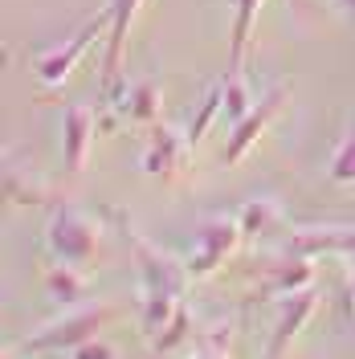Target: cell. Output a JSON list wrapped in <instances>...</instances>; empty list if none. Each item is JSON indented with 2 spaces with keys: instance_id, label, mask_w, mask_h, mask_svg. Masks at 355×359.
I'll use <instances>...</instances> for the list:
<instances>
[{
  "instance_id": "obj_1",
  "label": "cell",
  "mask_w": 355,
  "mask_h": 359,
  "mask_svg": "<svg viewBox=\"0 0 355 359\" xmlns=\"http://www.w3.org/2000/svg\"><path fill=\"white\" fill-rule=\"evenodd\" d=\"M111 17L114 13H111V4H107V8H102L90 25H82L69 41H62L58 49H49V53H41V57H37V74H41V82H62L69 69H74V62L86 53V45H94L98 41V33L111 29Z\"/></svg>"
},
{
  "instance_id": "obj_2",
  "label": "cell",
  "mask_w": 355,
  "mask_h": 359,
  "mask_svg": "<svg viewBox=\"0 0 355 359\" xmlns=\"http://www.w3.org/2000/svg\"><path fill=\"white\" fill-rule=\"evenodd\" d=\"M139 4L143 0H111V53H107V78H114L119 74V57H123V41H127V29H131L135 13H139Z\"/></svg>"
},
{
  "instance_id": "obj_3",
  "label": "cell",
  "mask_w": 355,
  "mask_h": 359,
  "mask_svg": "<svg viewBox=\"0 0 355 359\" xmlns=\"http://www.w3.org/2000/svg\"><path fill=\"white\" fill-rule=\"evenodd\" d=\"M86 143H90V111L86 107H69L66 111V163H69V172H78Z\"/></svg>"
},
{
  "instance_id": "obj_4",
  "label": "cell",
  "mask_w": 355,
  "mask_h": 359,
  "mask_svg": "<svg viewBox=\"0 0 355 359\" xmlns=\"http://www.w3.org/2000/svg\"><path fill=\"white\" fill-rule=\"evenodd\" d=\"M278 98H282V90H274L269 98H262V107H257V111L249 114V118H245L241 127H237V135H233V143H229V159H237V156L245 151V147H249V143L257 139V131L266 127V118L274 114V107H278Z\"/></svg>"
},
{
  "instance_id": "obj_5",
  "label": "cell",
  "mask_w": 355,
  "mask_h": 359,
  "mask_svg": "<svg viewBox=\"0 0 355 359\" xmlns=\"http://www.w3.org/2000/svg\"><path fill=\"white\" fill-rule=\"evenodd\" d=\"M257 4L262 0H237V21H233V74L241 66V53H245V41H249V25L257 17Z\"/></svg>"
},
{
  "instance_id": "obj_6",
  "label": "cell",
  "mask_w": 355,
  "mask_h": 359,
  "mask_svg": "<svg viewBox=\"0 0 355 359\" xmlns=\"http://www.w3.org/2000/svg\"><path fill=\"white\" fill-rule=\"evenodd\" d=\"M156 107H159V90L152 86V82L135 86V94H131V114H135V118H152Z\"/></svg>"
},
{
  "instance_id": "obj_7",
  "label": "cell",
  "mask_w": 355,
  "mask_h": 359,
  "mask_svg": "<svg viewBox=\"0 0 355 359\" xmlns=\"http://www.w3.org/2000/svg\"><path fill=\"white\" fill-rule=\"evenodd\" d=\"M351 4H355V0H351Z\"/></svg>"
}]
</instances>
